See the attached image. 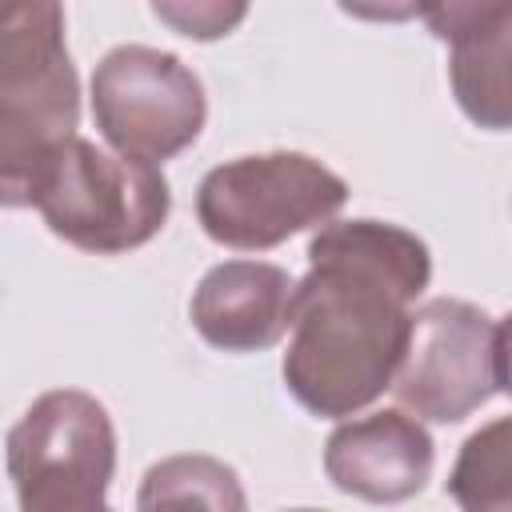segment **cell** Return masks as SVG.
<instances>
[{
    "label": "cell",
    "mask_w": 512,
    "mask_h": 512,
    "mask_svg": "<svg viewBox=\"0 0 512 512\" xmlns=\"http://www.w3.org/2000/svg\"><path fill=\"white\" fill-rule=\"evenodd\" d=\"M152 12H156L160 20H168L176 32L196 36V40L228 36V32L248 16L244 4H152Z\"/></svg>",
    "instance_id": "obj_13"
},
{
    "label": "cell",
    "mask_w": 512,
    "mask_h": 512,
    "mask_svg": "<svg viewBox=\"0 0 512 512\" xmlns=\"http://www.w3.org/2000/svg\"><path fill=\"white\" fill-rule=\"evenodd\" d=\"M80 80L60 4H0V208H28L76 136Z\"/></svg>",
    "instance_id": "obj_2"
},
{
    "label": "cell",
    "mask_w": 512,
    "mask_h": 512,
    "mask_svg": "<svg viewBox=\"0 0 512 512\" xmlns=\"http://www.w3.org/2000/svg\"><path fill=\"white\" fill-rule=\"evenodd\" d=\"M344 204V176L308 152L236 156L196 188L200 228L236 252H268L304 228H324Z\"/></svg>",
    "instance_id": "obj_5"
},
{
    "label": "cell",
    "mask_w": 512,
    "mask_h": 512,
    "mask_svg": "<svg viewBox=\"0 0 512 512\" xmlns=\"http://www.w3.org/2000/svg\"><path fill=\"white\" fill-rule=\"evenodd\" d=\"M432 280L428 244L384 220H328L296 280L284 388L320 420H348L392 388L412 300Z\"/></svg>",
    "instance_id": "obj_1"
},
{
    "label": "cell",
    "mask_w": 512,
    "mask_h": 512,
    "mask_svg": "<svg viewBox=\"0 0 512 512\" xmlns=\"http://www.w3.org/2000/svg\"><path fill=\"white\" fill-rule=\"evenodd\" d=\"M428 28L448 40V80L464 116L488 132H504L512 120L508 96V4H436L424 8Z\"/></svg>",
    "instance_id": "obj_10"
},
{
    "label": "cell",
    "mask_w": 512,
    "mask_h": 512,
    "mask_svg": "<svg viewBox=\"0 0 512 512\" xmlns=\"http://www.w3.org/2000/svg\"><path fill=\"white\" fill-rule=\"evenodd\" d=\"M92 116L116 156L160 168L196 144L208 100L200 76L180 56L120 44L92 72Z\"/></svg>",
    "instance_id": "obj_7"
},
{
    "label": "cell",
    "mask_w": 512,
    "mask_h": 512,
    "mask_svg": "<svg viewBox=\"0 0 512 512\" xmlns=\"http://www.w3.org/2000/svg\"><path fill=\"white\" fill-rule=\"evenodd\" d=\"M20 512H112L116 428L108 408L80 388H52L28 404L4 440Z\"/></svg>",
    "instance_id": "obj_3"
},
{
    "label": "cell",
    "mask_w": 512,
    "mask_h": 512,
    "mask_svg": "<svg viewBox=\"0 0 512 512\" xmlns=\"http://www.w3.org/2000/svg\"><path fill=\"white\" fill-rule=\"evenodd\" d=\"M448 492L460 512H512L508 484V420H492L472 432L452 464Z\"/></svg>",
    "instance_id": "obj_12"
},
{
    "label": "cell",
    "mask_w": 512,
    "mask_h": 512,
    "mask_svg": "<svg viewBox=\"0 0 512 512\" xmlns=\"http://www.w3.org/2000/svg\"><path fill=\"white\" fill-rule=\"evenodd\" d=\"M508 388V324L468 300H428L408 320L392 376L396 400L416 420L456 424Z\"/></svg>",
    "instance_id": "obj_6"
},
{
    "label": "cell",
    "mask_w": 512,
    "mask_h": 512,
    "mask_svg": "<svg viewBox=\"0 0 512 512\" xmlns=\"http://www.w3.org/2000/svg\"><path fill=\"white\" fill-rule=\"evenodd\" d=\"M436 464V444L428 428L400 412L380 408L360 420H340L324 444L328 480L368 504H404L412 500Z\"/></svg>",
    "instance_id": "obj_8"
},
{
    "label": "cell",
    "mask_w": 512,
    "mask_h": 512,
    "mask_svg": "<svg viewBox=\"0 0 512 512\" xmlns=\"http://www.w3.org/2000/svg\"><path fill=\"white\" fill-rule=\"evenodd\" d=\"M296 280L280 264L224 260L204 272L188 316L204 344L220 352H264L292 328Z\"/></svg>",
    "instance_id": "obj_9"
},
{
    "label": "cell",
    "mask_w": 512,
    "mask_h": 512,
    "mask_svg": "<svg viewBox=\"0 0 512 512\" xmlns=\"http://www.w3.org/2000/svg\"><path fill=\"white\" fill-rule=\"evenodd\" d=\"M32 208L64 244L96 256H120L164 228L172 192L160 168L132 164L84 136H72L52 156Z\"/></svg>",
    "instance_id": "obj_4"
},
{
    "label": "cell",
    "mask_w": 512,
    "mask_h": 512,
    "mask_svg": "<svg viewBox=\"0 0 512 512\" xmlns=\"http://www.w3.org/2000/svg\"><path fill=\"white\" fill-rule=\"evenodd\" d=\"M292 512H316V508H292Z\"/></svg>",
    "instance_id": "obj_14"
},
{
    "label": "cell",
    "mask_w": 512,
    "mask_h": 512,
    "mask_svg": "<svg viewBox=\"0 0 512 512\" xmlns=\"http://www.w3.org/2000/svg\"><path fill=\"white\" fill-rule=\"evenodd\" d=\"M136 512H248V496L232 464L204 452H180L144 472Z\"/></svg>",
    "instance_id": "obj_11"
}]
</instances>
